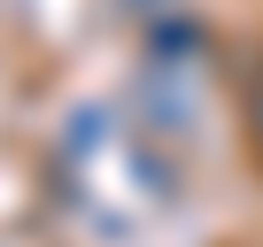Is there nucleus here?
<instances>
[{
  "label": "nucleus",
  "instance_id": "nucleus-1",
  "mask_svg": "<svg viewBox=\"0 0 263 247\" xmlns=\"http://www.w3.org/2000/svg\"><path fill=\"white\" fill-rule=\"evenodd\" d=\"M248 132H255V155H263V85H255V100H248Z\"/></svg>",
  "mask_w": 263,
  "mask_h": 247
}]
</instances>
